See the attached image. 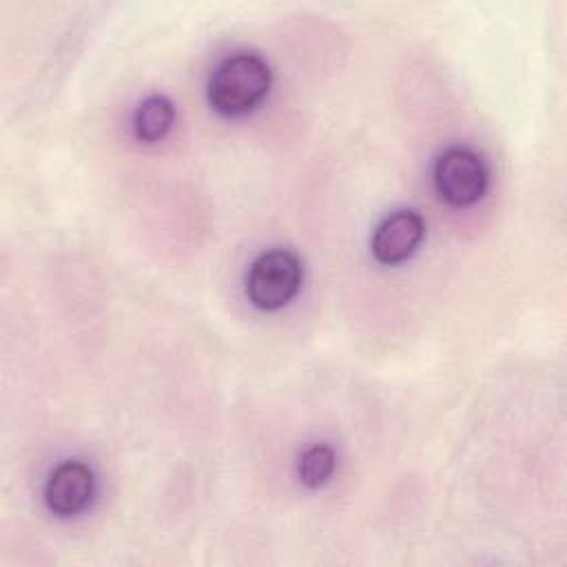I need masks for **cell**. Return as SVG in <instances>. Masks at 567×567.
<instances>
[{
  "instance_id": "cell-1",
  "label": "cell",
  "mask_w": 567,
  "mask_h": 567,
  "mask_svg": "<svg viewBox=\"0 0 567 567\" xmlns=\"http://www.w3.org/2000/svg\"><path fill=\"white\" fill-rule=\"evenodd\" d=\"M270 86V69L255 53L224 60L208 84V100L224 115H241L255 109Z\"/></svg>"
},
{
  "instance_id": "cell-2",
  "label": "cell",
  "mask_w": 567,
  "mask_h": 567,
  "mask_svg": "<svg viewBox=\"0 0 567 567\" xmlns=\"http://www.w3.org/2000/svg\"><path fill=\"white\" fill-rule=\"evenodd\" d=\"M301 286V264L290 250L259 255L246 277V292L257 308L277 310L286 306Z\"/></svg>"
},
{
  "instance_id": "cell-3",
  "label": "cell",
  "mask_w": 567,
  "mask_h": 567,
  "mask_svg": "<svg viewBox=\"0 0 567 567\" xmlns=\"http://www.w3.org/2000/svg\"><path fill=\"white\" fill-rule=\"evenodd\" d=\"M434 186L452 206H470L485 193L487 171L467 148H447L434 164Z\"/></svg>"
},
{
  "instance_id": "cell-4",
  "label": "cell",
  "mask_w": 567,
  "mask_h": 567,
  "mask_svg": "<svg viewBox=\"0 0 567 567\" xmlns=\"http://www.w3.org/2000/svg\"><path fill=\"white\" fill-rule=\"evenodd\" d=\"M423 219L414 210H396L377 226L372 255L381 264H399L414 252L423 239Z\"/></svg>"
},
{
  "instance_id": "cell-5",
  "label": "cell",
  "mask_w": 567,
  "mask_h": 567,
  "mask_svg": "<svg viewBox=\"0 0 567 567\" xmlns=\"http://www.w3.org/2000/svg\"><path fill=\"white\" fill-rule=\"evenodd\" d=\"M93 494V474L86 465L78 461H66L58 465L47 485H44V503L51 512L69 516L86 507Z\"/></svg>"
},
{
  "instance_id": "cell-6",
  "label": "cell",
  "mask_w": 567,
  "mask_h": 567,
  "mask_svg": "<svg viewBox=\"0 0 567 567\" xmlns=\"http://www.w3.org/2000/svg\"><path fill=\"white\" fill-rule=\"evenodd\" d=\"M173 104L164 95L146 97L135 113V135L144 142H155L173 126Z\"/></svg>"
},
{
  "instance_id": "cell-7",
  "label": "cell",
  "mask_w": 567,
  "mask_h": 567,
  "mask_svg": "<svg viewBox=\"0 0 567 567\" xmlns=\"http://www.w3.org/2000/svg\"><path fill=\"white\" fill-rule=\"evenodd\" d=\"M337 456L330 445H312L299 458V478L308 487H321L334 472Z\"/></svg>"
}]
</instances>
